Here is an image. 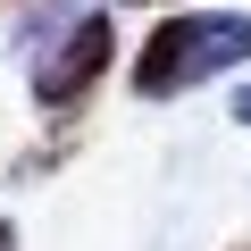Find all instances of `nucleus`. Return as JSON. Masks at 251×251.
Instances as JSON below:
<instances>
[{"instance_id":"f03ea898","label":"nucleus","mask_w":251,"mask_h":251,"mask_svg":"<svg viewBox=\"0 0 251 251\" xmlns=\"http://www.w3.org/2000/svg\"><path fill=\"white\" fill-rule=\"evenodd\" d=\"M109 59H117V25L92 9L67 42H50V50L34 59V100H42V109H75V100L109 75Z\"/></svg>"},{"instance_id":"39448f33","label":"nucleus","mask_w":251,"mask_h":251,"mask_svg":"<svg viewBox=\"0 0 251 251\" xmlns=\"http://www.w3.org/2000/svg\"><path fill=\"white\" fill-rule=\"evenodd\" d=\"M134 9H168V0H134ZM184 9H193V0H184Z\"/></svg>"},{"instance_id":"423d86ee","label":"nucleus","mask_w":251,"mask_h":251,"mask_svg":"<svg viewBox=\"0 0 251 251\" xmlns=\"http://www.w3.org/2000/svg\"><path fill=\"white\" fill-rule=\"evenodd\" d=\"M243 251H251V243H243Z\"/></svg>"},{"instance_id":"20e7f679","label":"nucleus","mask_w":251,"mask_h":251,"mask_svg":"<svg viewBox=\"0 0 251 251\" xmlns=\"http://www.w3.org/2000/svg\"><path fill=\"white\" fill-rule=\"evenodd\" d=\"M0 251H17V226H9V218H0Z\"/></svg>"},{"instance_id":"7ed1b4c3","label":"nucleus","mask_w":251,"mask_h":251,"mask_svg":"<svg viewBox=\"0 0 251 251\" xmlns=\"http://www.w3.org/2000/svg\"><path fill=\"white\" fill-rule=\"evenodd\" d=\"M234 117H243V126H251V84H234Z\"/></svg>"},{"instance_id":"f257e3e1","label":"nucleus","mask_w":251,"mask_h":251,"mask_svg":"<svg viewBox=\"0 0 251 251\" xmlns=\"http://www.w3.org/2000/svg\"><path fill=\"white\" fill-rule=\"evenodd\" d=\"M243 59H251V17L243 9H201V17L184 9V17H159L151 42L134 50V92L143 100H176V92L243 67Z\"/></svg>"}]
</instances>
